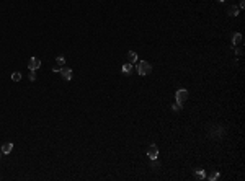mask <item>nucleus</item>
Instances as JSON below:
<instances>
[{
  "mask_svg": "<svg viewBox=\"0 0 245 181\" xmlns=\"http://www.w3.org/2000/svg\"><path fill=\"white\" fill-rule=\"evenodd\" d=\"M147 157H149L150 160H157V157H159V148L157 145H150L149 148H147Z\"/></svg>",
  "mask_w": 245,
  "mask_h": 181,
  "instance_id": "39448f33",
  "label": "nucleus"
},
{
  "mask_svg": "<svg viewBox=\"0 0 245 181\" xmlns=\"http://www.w3.org/2000/svg\"><path fill=\"white\" fill-rule=\"evenodd\" d=\"M218 2H224V0H218Z\"/></svg>",
  "mask_w": 245,
  "mask_h": 181,
  "instance_id": "aec40b11",
  "label": "nucleus"
},
{
  "mask_svg": "<svg viewBox=\"0 0 245 181\" xmlns=\"http://www.w3.org/2000/svg\"><path fill=\"white\" fill-rule=\"evenodd\" d=\"M195 176L198 179H204V178H206V173H204V170H201V168H196V170H195Z\"/></svg>",
  "mask_w": 245,
  "mask_h": 181,
  "instance_id": "1a4fd4ad",
  "label": "nucleus"
},
{
  "mask_svg": "<svg viewBox=\"0 0 245 181\" xmlns=\"http://www.w3.org/2000/svg\"><path fill=\"white\" fill-rule=\"evenodd\" d=\"M56 62H57V67H64L66 65V57H64V56H57Z\"/></svg>",
  "mask_w": 245,
  "mask_h": 181,
  "instance_id": "f8f14e48",
  "label": "nucleus"
},
{
  "mask_svg": "<svg viewBox=\"0 0 245 181\" xmlns=\"http://www.w3.org/2000/svg\"><path fill=\"white\" fill-rule=\"evenodd\" d=\"M227 13L230 15V17H237V15H239V8H237L235 5H230L227 8Z\"/></svg>",
  "mask_w": 245,
  "mask_h": 181,
  "instance_id": "9d476101",
  "label": "nucleus"
},
{
  "mask_svg": "<svg viewBox=\"0 0 245 181\" xmlns=\"http://www.w3.org/2000/svg\"><path fill=\"white\" fill-rule=\"evenodd\" d=\"M218 178H219V173H218V171H212L211 175H209V179H211V181H216Z\"/></svg>",
  "mask_w": 245,
  "mask_h": 181,
  "instance_id": "2eb2a0df",
  "label": "nucleus"
},
{
  "mask_svg": "<svg viewBox=\"0 0 245 181\" xmlns=\"http://www.w3.org/2000/svg\"><path fill=\"white\" fill-rule=\"evenodd\" d=\"M232 43H234V46H235V44H240V43H242V34L235 33L234 36H232Z\"/></svg>",
  "mask_w": 245,
  "mask_h": 181,
  "instance_id": "9b49d317",
  "label": "nucleus"
},
{
  "mask_svg": "<svg viewBox=\"0 0 245 181\" xmlns=\"http://www.w3.org/2000/svg\"><path fill=\"white\" fill-rule=\"evenodd\" d=\"M11 80H13V82H20V80H21V74H20V72H13V74H11Z\"/></svg>",
  "mask_w": 245,
  "mask_h": 181,
  "instance_id": "4468645a",
  "label": "nucleus"
},
{
  "mask_svg": "<svg viewBox=\"0 0 245 181\" xmlns=\"http://www.w3.org/2000/svg\"><path fill=\"white\" fill-rule=\"evenodd\" d=\"M172 110H173V111H180V110H182V104H178V103H175V104H173V106H172Z\"/></svg>",
  "mask_w": 245,
  "mask_h": 181,
  "instance_id": "f3484780",
  "label": "nucleus"
},
{
  "mask_svg": "<svg viewBox=\"0 0 245 181\" xmlns=\"http://www.w3.org/2000/svg\"><path fill=\"white\" fill-rule=\"evenodd\" d=\"M11 150H13V144L11 142H5L2 145V154H10Z\"/></svg>",
  "mask_w": 245,
  "mask_h": 181,
  "instance_id": "0eeeda50",
  "label": "nucleus"
},
{
  "mask_svg": "<svg viewBox=\"0 0 245 181\" xmlns=\"http://www.w3.org/2000/svg\"><path fill=\"white\" fill-rule=\"evenodd\" d=\"M41 67V59L39 57H31L28 60V69L30 70H38Z\"/></svg>",
  "mask_w": 245,
  "mask_h": 181,
  "instance_id": "20e7f679",
  "label": "nucleus"
},
{
  "mask_svg": "<svg viewBox=\"0 0 245 181\" xmlns=\"http://www.w3.org/2000/svg\"><path fill=\"white\" fill-rule=\"evenodd\" d=\"M131 70H132V64H131V62H126V64L123 65V72H124V74H129Z\"/></svg>",
  "mask_w": 245,
  "mask_h": 181,
  "instance_id": "ddd939ff",
  "label": "nucleus"
},
{
  "mask_svg": "<svg viewBox=\"0 0 245 181\" xmlns=\"http://www.w3.org/2000/svg\"><path fill=\"white\" fill-rule=\"evenodd\" d=\"M239 7H240V8H243V7H245V2H243V0H240V3H239Z\"/></svg>",
  "mask_w": 245,
  "mask_h": 181,
  "instance_id": "6ab92c4d",
  "label": "nucleus"
},
{
  "mask_svg": "<svg viewBox=\"0 0 245 181\" xmlns=\"http://www.w3.org/2000/svg\"><path fill=\"white\" fill-rule=\"evenodd\" d=\"M150 72H152V65L147 60H140L137 64V74L139 75H149Z\"/></svg>",
  "mask_w": 245,
  "mask_h": 181,
  "instance_id": "f257e3e1",
  "label": "nucleus"
},
{
  "mask_svg": "<svg viewBox=\"0 0 245 181\" xmlns=\"http://www.w3.org/2000/svg\"><path fill=\"white\" fill-rule=\"evenodd\" d=\"M28 78H30L31 82H34V80H36V70H30V77H28Z\"/></svg>",
  "mask_w": 245,
  "mask_h": 181,
  "instance_id": "dca6fc26",
  "label": "nucleus"
},
{
  "mask_svg": "<svg viewBox=\"0 0 245 181\" xmlns=\"http://www.w3.org/2000/svg\"><path fill=\"white\" fill-rule=\"evenodd\" d=\"M127 62H131V64L137 62V54H136L134 51H129V52H127Z\"/></svg>",
  "mask_w": 245,
  "mask_h": 181,
  "instance_id": "6e6552de",
  "label": "nucleus"
},
{
  "mask_svg": "<svg viewBox=\"0 0 245 181\" xmlns=\"http://www.w3.org/2000/svg\"><path fill=\"white\" fill-rule=\"evenodd\" d=\"M175 100H176V103H178V104H183V103L188 100V90H185V88H180V90H176Z\"/></svg>",
  "mask_w": 245,
  "mask_h": 181,
  "instance_id": "f03ea898",
  "label": "nucleus"
},
{
  "mask_svg": "<svg viewBox=\"0 0 245 181\" xmlns=\"http://www.w3.org/2000/svg\"><path fill=\"white\" fill-rule=\"evenodd\" d=\"M209 135L214 139H219L224 135V127L221 126H209Z\"/></svg>",
  "mask_w": 245,
  "mask_h": 181,
  "instance_id": "7ed1b4c3",
  "label": "nucleus"
},
{
  "mask_svg": "<svg viewBox=\"0 0 245 181\" xmlns=\"http://www.w3.org/2000/svg\"><path fill=\"white\" fill-rule=\"evenodd\" d=\"M159 167H160V163H159V162H155V158H154V160H152V168H154V170H157Z\"/></svg>",
  "mask_w": 245,
  "mask_h": 181,
  "instance_id": "a211bd4d",
  "label": "nucleus"
},
{
  "mask_svg": "<svg viewBox=\"0 0 245 181\" xmlns=\"http://www.w3.org/2000/svg\"><path fill=\"white\" fill-rule=\"evenodd\" d=\"M59 72H61V75L66 80H72V75H74V74H72V69H69V67L64 65V67H61V70H59Z\"/></svg>",
  "mask_w": 245,
  "mask_h": 181,
  "instance_id": "423d86ee",
  "label": "nucleus"
}]
</instances>
